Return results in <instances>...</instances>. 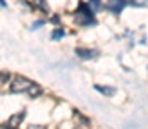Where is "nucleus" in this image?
I'll use <instances>...</instances> for the list:
<instances>
[{"instance_id": "1", "label": "nucleus", "mask_w": 148, "mask_h": 129, "mask_svg": "<svg viewBox=\"0 0 148 129\" xmlns=\"http://www.w3.org/2000/svg\"><path fill=\"white\" fill-rule=\"evenodd\" d=\"M10 93H28L31 98H36L41 95V88L26 78H16L10 83Z\"/></svg>"}, {"instance_id": "2", "label": "nucleus", "mask_w": 148, "mask_h": 129, "mask_svg": "<svg viewBox=\"0 0 148 129\" xmlns=\"http://www.w3.org/2000/svg\"><path fill=\"white\" fill-rule=\"evenodd\" d=\"M74 19H76V24H79V26H91V24H95L93 12L84 2H79L77 10L74 12Z\"/></svg>"}, {"instance_id": "3", "label": "nucleus", "mask_w": 148, "mask_h": 129, "mask_svg": "<svg viewBox=\"0 0 148 129\" xmlns=\"http://www.w3.org/2000/svg\"><path fill=\"white\" fill-rule=\"evenodd\" d=\"M127 5V0H109L105 3V9L110 10L112 14H121V10Z\"/></svg>"}, {"instance_id": "4", "label": "nucleus", "mask_w": 148, "mask_h": 129, "mask_svg": "<svg viewBox=\"0 0 148 129\" xmlns=\"http://www.w3.org/2000/svg\"><path fill=\"white\" fill-rule=\"evenodd\" d=\"M24 119V112H19V114H16V115H12L7 122H5V126L7 129H16L19 124H21V121Z\"/></svg>"}, {"instance_id": "5", "label": "nucleus", "mask_w": 148, "mask_h": 129, "mask_svg": "<svg viewBox=\"0 0 148 129\" xmlns=\"http://www.w3.org/2000/svg\"><path fill=\"white\" fill-rule=\"evenodd\" d=\"M76 53H77L81 59H95V57H97V52H95V50H86V48H77Z\"/></svg>"}, {"instance_id": "6", "label": "nucleus", "mask_w": 148, "mask_h": 129, "mask_svg": "<svg viewBox=\"0 0 148 129\" xmlns=\"http://www.w3.org/2000/svg\"><path fill=\"white\" fill-rule=\"evenodd\" d=\"M33 5L40 9V10H43V12H48L50 9H48V3L45 2V0H33Z\"/></svg>"}, {"instance_id": "7", "label": "nucleus", "mask_w": 148, "mask_h": 129, "mask_svg": "<svg viewBox=\"0 0 148 129\" xmlns=\"http://www.w3.org/2000/svg\"><path fill=\"white\" fill-rule=\"evenodd\" d=\"M100 93H105V95H109V96H112L114 93H115V89L114 88H107V86H95Z\"/></svg>"}, {"instance_id": "8", "label": "nucleus", "mask_w": 148, "mask_h": 129, "mask_svg": "<svg viewBox=\"0 0 148 129\" xmlns=\"http://www.w3.org/2000/svg\"><path fill=\"white\" fill-rule=\"evenodd\" d=\"M60 36H64V31H62V29H57V31H53V35H52L53 40H57V38H60Z\"/></svg>"}, {"instance_id": "9", "label": "nucleus", "mask_w": 148, "mask_h": 129, "mask_svg": "<svg viewBox=\"0 0 148 129\" xmlns=\"http://www.w3.org/2000/svg\"><path fill=\"white\" fill-rule=\"evenodd\" d=\"M90 5H91L93 9H100V7H102V3H100V0H90Z\"/></svg>"}, {"instance_id": "10", "label": "nucleus", "mask_w": 148, "mask_h": 129, "mask_svg": "<svg viewBox=\"0 0 148 129\" xmlns=\"http://www.w3.org/2000/svg\"><path fill=\"white\" fill-rule=\"evenodd\" d=\"M28 129H47V128H45L43 124H29Z\"/></svg>"}]
</instances>
